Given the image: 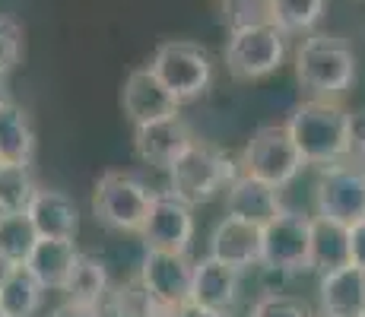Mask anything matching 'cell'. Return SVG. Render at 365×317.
Segmentation results:
<instances>
[{"instance_id":"4fadbf2b","label":"cell","mask_w":365,"mask_h":317,"mask_svg":"<svg viewBox=\"0 0 365 317\" xmlns=\"http://www.w3.org/2000/svg\"><path fill=\"white\" fill-rule=\"evenodd\" d=\"M210 257L235 266V270H257L264 264V225L238 219V216H222L216 229L210 232Z\"/></svg>"},{"instance_id":"d6986e66","label":"cell","mask_w":365,"mask_h":317,"mask_svg":"<svg viewBox=\"0 0 365 317\" xmlns=\"http://www.w3.org/2000/svg\"><path fill=\"white\" fill-rule=\"evenodd\" d=\"M26 213H29L35 229H38V235L76 238V232H80V207H76L73 197H67L64 190L38 187L32 194Z\"/></svg>"},{"instance_id":"30bf717a","label":"cell","mask_w":365,"mask_h":317,"mask_svg":"<svg viewBox=\"0 0 365 317\" xmlns=\"http://www.w3.org/2000/svg\"><path fill=\"white\" fill-rule=\"evenodd\" d=\"M140 283L150 298L168 314L172 308L191 301L194 283V260L178 251H146L140 260Z\"/></svg>"},{"instance_id":"f546056e","label":"cell","mask_w":365,"mask_h":317,"mask_svg":"<svg viewBox=\"0 0 365 317\" xmlns=\"http://www.w3.org/2000/svg\"><path fill=\"white\" fill-rule=\"evenodd\" d=\"M168 317H226V314H220V311H210V308L197 305V301H185V305L172 308V311H168Z\"/></svg>"},{"instance_id":"4dcf8cb0","label":"cell","mask_w":365,"mask_h":317,"mask_svg":"<svg viewBox=\"0 0 365 317\" xmlns=\"http://www.w3.org/2000/svg\"><path fill=\"white\" fill-rule=\"evenodd\" d=\"M353 264L365 266V222L353 225Z\"/></svg>"},{"instance_id":"ffe728a7","label":"cell","mask_w":365,"mask_h":317,"mask_svg":"<svg viewBox=\"0 0 365 317\" xmlns=\"http://www.w3.org/2000/svg\"><path fill=\"white\" fill-rule=\"evenodd\" d=\"M353 264V229L312 213V273H331Z\"/></svg>"},{"instance_id":"d6a6232c","label":"cell","mask_w":365,"mask_h":317,"mask_svg":"<svg viewBox=\"0 0 365 317\" xmlns=\"http://www.w3.org/2000/svg\"><path fill=\"white\" fill-rule=\"evenodd\" d=\"M6 98V73H0V102Z\"/></svg>"},{"instance_id":"d590c367","label":"cell","mask_w":365,"mask_h":317,"mask_svg":"<svg viewBox=\"0 0 365 317\" xmlns=\"http://www.w3.org/2000/svg\"><path fill=\"white\" fill-rule=\"evenodd\" d=\"M359 317H365V311H362V314H359Z\"/></svg>"},{"instance_id":"7a4b0ae2","label":"cell","mask_w":365,"mask_h":317,"mask_svg":"<svg viewBox=\"0 0 365 317\" xmlns=\"http://www.w3.org/2000/svg\"><path fill=\"white\" fill-rule=\"evenodd\" d=\"M292 67L299 86L312 98H336V102L356 86V73H359L353 45L331 32L302 35L292 54Z\"/></svg>"},{"instance_id":"ac0fdd59","label":"cell","mask_w":365,"mask_h":317,"mask_svg":"<svg viewBox=\"0 0 365 317\" xmlns=\"http://www.w3.org/2000/svg\"><path fill=\"white\" fill-rule=\"evenodd\" d=\"M80 257L83 254H80V248H76V238H48V235H41L38 241H35L26 266H29V273L48 289V292H64L70 273H73V266H76Z\"/></svg>"},{"instance_id":"44dd1931","label":"cell","mask_w":365,"mask_h":317,"mask_svg":"<svg viewBox=\"0 0 365 317\" xmlns=\"http://www.w3.org/2000/svg\"><path fill=\"white\" fill-rule=\"evenodd\" d=\"M35 127L23 105L13 98L0 102V162H16V165H32L35 159Z\"/></svg>"},{"instance_id":"7c38bea8","label":"cell","mask_w":365,"mask_h":317,"mask_svg":"<svg viewBox=\"0 0 365 317\" xmlns=\"http://www.w3.org/2000/svg\"><path fill=\"white\" fill-rule=\"evenodd\" d=\"M121 108H124V115H128L130 127H143V124L165 121V118L181 115L185 105L168 93L165 83L159 80V76L150 70V63H146V67L133 70L128 80H124Z\"/></svg>"},{"instance_id":"277c9868","label":"cell","mask_w":365,"mask_h":317,"mask_svg":"<svg viewBox=\"0 0 365 317\" xmlns=\"http://www.w3.org/2000/svg\"><path fill=\"white\" fill-rule=\"evenodd\" d=\"M289 35L270 19H255L229 29L226 38V70L235 83H261L286 63Z\"/></svg>"},{"instance_id":"d4e9b609","label":"cell","mask_w":365,"mask_h":317,"mask_svg":"<svg viewBox=\"0 0 365 317\" xmlns=\"http://www.w3.org/2000/svg\"><path fill=\"white\" fill-rule=\"evenodd\" d=\"M38 229L32 225L29 213H4L0 216V254H4L10 264L23 266L29 260V254L38 241Z\"/></svg>"},{"instance_id":"7402d4cb","label":"cell","mask_w":365,"mask_h":317,"mask_svg":"<svg viewBox=\"0 0 365 317\" xmlns=\"http://www.w3.org/2000/svg\"><path fill=\"white\" fill-rule=\"evenodd\" d=\"M64 298L76 301V305H86V308H105L111 298L108 266H105L99 257L83 254V257L76 260L73 273H70L67 286H64Z\"/></svg>"},{"instance_id":"1f68e13d","label":"cell","mask_w":365,"mask_h":317,"mask_svg":"<svg viewBox=\"0 0 365 317\" xmlns=\"http://www.w3.org/2000/svg\"><path fill=\"white\" fill-rule=\"evenodd\" d=\"M13 266H16V264H10V260H6L4 254H0V283H4V279H6V273H10Z\"/></svg>"},{"instance_id":"484cf974","label":"cell","mask_w":365,"mask_h":317,"mask_svg":"<svg viewBox=\"0 0 365 317\" xmlns=\"http://www.w3.org/2000/svg\"><path fill=\"white\" fill-rule=\"evenodd\" d=\"M38 190L29 165L16 162H0V216L4 213H23L29 207L32 194Z\"/></svg>"},{"instance_id":"f1b7e54d","label":"cell","mask_w":365,"mask_h":317,"mask_svg":"<svg viewBox=\"0 0 365 317\" xmlns=\"http://www.w3.org/2000/svg\"><path fill=\"white\" fill-rule=\"evenodd\" d=\"M51 317H105V308H86V305H76V301L64 298V305L54 308Z\"/></svg>"},{"instance_id":"8fae6325","label":"cell","mask_w":365,"mask_h":317,"mask_svg":"<svg viewBox=\"0 0 365 317\" xmlns=\"http://www.w3.org/2000/svg\"><path fill=\"white\" fill-rule=\"evenodd\" d=\"M146 251H178L187 254L194 244V207L172 190L156 194L146 225L140 232Z\"/></svg>"},{"instance_id":"5b68a950","label":"cell","mask_w":365,"mask_h":317,"mask_svg":"<svg viewBox=\"0 0 365 317\" xmlns=\"http://www.w3.org/2000/svg\"><path fill=\"white\" fill-rule=\"evenodd\" d=\"M238 168L245 175H251V178L286 190L308 168V162L283 121V124H264L251 133L242 156H238Z\"/></svg>"},{"instance_id":"83f0119b","label":"cell","mask_w":365,"mask_h":317,"mask_svg":"<svg viewBox=\"0 0 365 317\" xmlns=\"http://www.w3.org/2000/svg\"><path fill=\"white\" fill-rule=\"evenodd\" d=\"M23 51H26L23 26L13 16H0V73L16 70V63L23 61Z\"/></svg>"},{"instance_id":"3957f363","label":"cell","mask_w":365,"mask_h":317,"mask_svg":"<svg viewBox=\"0 0 365 317\" xmlns=\"http://www.w3.org/2000/svg\"><path fill=\"white\" fill-rule=\"evenodd\" d=\"M238 172H242L238 159H232L226 150L197 137L165 168L168 190L175 197H181V200H187L191 207L210 203L216 194H226L229 185L238 178Z\"/></svg>"},{"instance_id":"5bb4252c","label":"cell","mask_w":365,"mask_h":317,"mask_svg":"<svg viewBox=\"0 0 365 317\" xmlns=\"http://www.w3.org/2000/svg\"><path fill=\"white\" fill-rule=\"evenodd\" d=\"M238 298H242V270L210 257V254L194 260L191 301L229 317L238 311Z\"/></svg>"},{"instance_id":"e575fe53","label":"cell","mask_w":365,"mask_h":317,"mask_svg":"<svg viewBox=\"0 0 365 317\" xmlns=\"http://www.w3.org/2000/svg\"><path fill=\"white\" fill-rule=\"evenodd\" d=\"M318 317H334V314H324V311H321V314H318Z\"/></svg>"},{"instance_id":"9c48e42d","label":"cell","mask_w":365,"mask_h":317,"mask_svg":"<svg viewBox=\"0 0 365 317\" xmlns=\"http://www.w3.org/2000/svg\"><path fill=\"white\" fill-rule=\"evenodd\" d=\"M314 213L343 225L365 222V165H327L314 181Z\"/></svg>"},{"instance_id":"2e32d148","label":"cell","mask_w":365,"mask_h":317,"mask_svg":"<svg viewBox=\"0 0 365 317\" xmlns=\"http://www.w3.org/2000/svg\"><path fill=\"white\" fill-rule=\"evenodd\" d=\"M283 209H286L283 190L267 185V181L251 178L245 172H238V178L226 190V213L238 216V219L267 225L270 219H277Z\"/></svg>"},{"instance_id":"8992f818","label":"cell","mask_w":365,"mask_h":317,"mask_svg":"<svg viewBox=\"0 0 365 317\" xmlns=\"http://www.w3.org/2000/svg\"><path fill=\"white\" fill-rule=\"evenodd\" d=\"M150 70L165 83V89L178 98L181 105H191L210 93L213 83V61L207 48L187 38H172L153 51Z\"/></svg>"},{"instance_id":"4316f807","label":"cell","mask_w":365,"mask_h":317,"mask_svg":"<svg viewBox=\"0 0 365 317\" xmlns=\"http://www.w3.org/2000/svg\"><path fill=\"white\" fill-rule=\"evenodd\" d=\"M248 317H314L305 301L283 292H267L248 308Z\"/></svg>"},{"instance_id":"52a82bcc","label":"cell","mask_w":365,"mask_h":317,"mask_svg":"<svg viewBox=\"0 0 365 317\" xmlns=\"http://www.w3.org/2000/svg\"><path fill=\"white\" fill-rule=\"evenodd\" d=\"M153 200H156V190L128 172H105L93 190V209L99 222L128 235L143 232Z\"/></svg>"},{"instance_id":"603a6c76","label":"cell","mask_w":365,"mask_h":317,"mask_svg":"<svg viewBox=\"0 0 365 317\" xmlns=\"http://www.w3.org/2000/svg\"><path fill=\"white\" fill-rule=\"evenodd\" d=\"M48 289L29 273V266H13L0 283V317H35L45 305Z\"/></svg>"},{"instance_id":"9a60e30c","label":"cell","mask_w":365,"mask_h":317,"mask_svg":"<svg viewBox=\"0 0 365 317\" xmlns=\"http://www.w3.org/2000/svg\"><path fill=\"white\" fill-rule=\"evenodd\" d=\"M191 140H194V130L181 115L133 127V152H137L140 162L156 165V168L172 165V162L185 152V146L191 143Z\"/></svg>"},{"instance_id":"6da1fadb","label":"cell","mask_w":365,"mask_h":317,"mask_svg":"<svg viewBox=\"0 0 365 317\" xmlns=\"http://www.w3.org/2000/svg\"><path fill=\"white\" fill-rule=\"evenodd\" d=\"M292 140L308 165L327 168L356 156V115L336 98H312L299 102L286 118Z\"/></svg>"},{"instance_id":"e0dca14e","label":"cell","mask_w":365,"mask_h":317,"mask_svg":"<svg viewBox=\"0 0 365 317\" xmlns=\"http://www.w3.org/2000/svg\"><path fill=\"white\" fill-rule=\"evenodd\" d=\"M321 311L334 317H359L365 311V266L346 264L340 270L321 273L318 279Z\"/></svg>"},{"instance_id":"cb8c5ba5","label":"cell","mask_w":365,"mask_h":317,"mask_svg":"<svg viewBox=\"0 0 365 317\" xmlns=\"http://www.w3.org/2000/svg\"><path fill=\"white\" fill-rule=\"evenodd\" d=\"M327 13V0H267V19L286 35H312Z\"/></svg>"},{"instance_id":"ba28073f","label":"cell","mask_w":365,"mask_h":317,"mask_svg":"<svg viewBox=\"0 0 365 317\" xmlns=\"http://www.w3.org/2000/svg\"><path fill=\"white\" fill-rule=\"evenodd\" d=\"M264 270L279 276L312 273V213L286 207L264 225Z\"/></svg>"},{"instance_id":"836d02e7","label":"cell","mask_w":365,"mask_h":317,"mask_svg":"<svg viewBox=\"0 0 365 317\" xmlns=\"http://www.w3.org/2000/svg\"><path fill=\"white\" fill-rule=\"evenodd\" d=\"M229 317H248V314H229Z\"/></svg>"}]
</instances>
